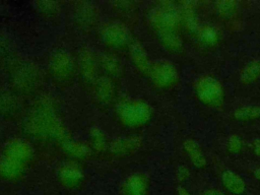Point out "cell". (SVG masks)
<instances>
[{"instance_id": "cell-1", "label": "cell", "mask_w": 260, "mask_h": 195, "mask_svg": "<svg viewBox=\"0 0 260 195\" xmlns=\"http://www.w3.org/2000/svg\"><path fill=\"white\" fill-rule=\"evenodd\" d=\"M35 161V149L25 139H8L0 150V181L8 184L21 182Z\"/></svg>"}, {"instance_id": "cell-2", "label": "cell", "mask_w": 260, "mask_h": 195, "mask_svg": "<svg viewBox=\"0 0 260 195\" xmlns=\"http://www.w3.org/2000/svg\"><path fill=\"white\" fill-rule=\"evenodd\" d=\"M115 117L124 127L139 129L152 118V109L148 103L139 98H124L115 105Z\"/></svg>"}, {"instance_id": "cell-3", "label": "cell", "mask_w": 260, "mask_h": 195, "mask_svg": "<svg viewBox=\"0 0 260 195\" xmlns=\"http://www.w3.org/2000/svg\"><path fill=\"white\" fill-rule=\"evenodd\" d=\"M47 72L56 86H70L78 76L76 57L64 49L53 51L48 59Z\"/></svg>"}, {"instance_id": "cell-4", "label": "cell", "mask_w": 260, "mask_h": 195, "mask_svg": "<svg viewBox=\"0 0 260 195\" xmlns=\"http://www.w3.org/2000/svg\"><path fill=\"white\" fill-rule=\"evenodd\" d=\"M41 77L42 73L39 67L27 60L16 59L10 66L9 83L11 90L15 93L29 94L35 92L42 83Z\"/></svg>"}, {"instance_id": "cell-5", "label": "cell", "mask_w": 260, "mask_h": 195, "mask_svg": "<svg viewBox=\"0 0 260 195\" xmlns=\"http://www.w3.org/2000/svg\"><path fill=\"white\" fill-rule=\"evenodd\" d=\"M27 128L36 137L43 140H56L62 135V126L56 113L41 105L27 120Z\"/></svg>"}, {"instance_id": "cell-6", "label": "cell", "mask_w": 260, "mask_h": 195, "mask_svg": "<svg viewBox=\"0 0 260 195\" xmlns=\"http://www.w3.org/2000/svg\"><path fill=\"white\" fill-rule=\"evenodd\" d=\"M100 41L108 48L109 52H128L134 42L130 27L122 21L115 19L101 23L98 29Z\"/></svg>"}, {"instance_id": "cell-7", "label": "cell", "mask_w": 260, "mask_h": 195, "mask_svg": "<svg viewBox=\"0 0 260 195\" xmlns=\"http://www.w3.org/2000/svg\"><path fill=\"white\" fill-rule=\"evenodd\" d=\"M149 25L155 30L176 29L182 20V14L178 8L170 2H161L150 9L147 14Z\"/></svg>"}, {"instance_id": "cell-8", "label": "cell", "mask_w": 260, "mask_h": 195, "mask_svg": "<svg viewBox=\"0 0 260 195\" xmlns=\"http://www.w3.org/2000/svg\"><path fill=\"white\" fill-rule=\"evenodd\" d=\"M198 100L210 108H220L224 102V89L221 82L213 76L203 75L194 84Z\"/></svg>"}, {"instance_id": "cell-9", "label": "cell", "mask_w": 260, "mask_h": 195, "mask_svg": "<svg viewBox=\"0 0 260 195\" xmlns=\"http://www.w3.org/2000/svg\"><path fill=\"white\" fill-rule=\"evenodd\" d=\"M147 77L156 88L170 89L178 82L179 71L173 62L158 59L151 62Z\"/></svg>"}, {"instance_id": "cell-10", "label": "cell", "mask_w": 260, "mask_h": 195, "mask_svg": "<svg viewBox=\"0 0 260 195\" xmlns=\"http://www.w3.org/2000/svg\"><path fill=\"white\" fill-rule=\"evenodd\" d=\"M77 74L85 85L91 87L101 76L99 55L90 48H81L77 57Z\"/></svg>"}, {"instance_id": "cell-11", "label": "cell", "mask_w": 260, "mask_h": 195, "mask_svg": "<svg viewBox=\"0 0 260 195\" xmlns=\"http://www.w3.org/2000/svg\"><path fill=\"white\" fill-rule=\"evenodd\" d=\"M92 96L98 106L109 108L115 106L118 102V83L117 79L106 75H101L91 86Z\"/></svg>"}, {"instance_id": "cell-12", "label": "cell", "mask_w": 260, "mask_h": 195, "mask_svg": "<svg viewBox=\"0 0 260 195\" xmlns=\"http://www.w3.org/2000/svg\"><path fill=\"white\" fill-rule=\"evenodd\" d=\"M57 179L60 185L67 190H77L85 183V173L77 161H67L57 171Z\"/></svg>"}, {"instance_id": "cell-13", "label": "cell", "mask_w": 260, "mask_h": 195, "mask_svg": "<svg viewBox=\"0 0 260 195\" xmlns=\"http://www.w3.org/2000/svg\"><path fill=\"white\" fill-rule=\"evenodd\" d=\"M73 21L74 25L83 31L91 29L96 26L100 20V13L98 7L90 3H78L73 7Z\"/></svg>"}, {"instance_id": "cell-14", "label": "cell", "mask_w": 260, "mask_h": 195, "mask_svg": "<svg viewBox=\"0 0 260 195\" xmlns=\"http://www.w3.org/2000/svg\"><path fill=\"white\" fill-rule=\"evenodd\" d=\"M149 179L145 173L135 172L129 175L121 185L122 195H146Z\"/></svg>"}, {"instance_id": "cell-15", "label": "cell", "mask_w": 260, "mask_h": 195, "mask_svg": "<svg viewBox=\"0 0 260 195\" xmlns=\"http://www.w3.org/2000/svg\"><path fill=\"white\" fill-rule=\"evenodd\" d=\"M101 71L103 75L109 76L114 79H119L124 73V65L121 59L112 52H105L99 55Z\"/></svg>"}, {"instance_id": "cell-16", "label": "cell", "mask_w": 260, "mask_h": 195, "mask_svg": "<svg viewBox=\"0 0 260 195\" xmlns=\"http://www.w3.org/2000/svg\"><path fill=\"white\" fill-rule=\"evenodd\" d=\"M127 53L135 68L142 75L147 76L152 61L149 59V56L143 46L138 41H134Z\"/></svg>"}, {"instance_id": "cell-17", "label": "cell", "mask_w": 260, "mask_h": 195, "mask_svg": "<svg viewBox=\"0 0 260 195\" xmlns=\"http://www.w3.org/2000/svg\"><path fill=\"white\" fill-rule=\"evenodd\" d=\"M160 45L170 53H180L184 48L182 37L176 29H161L155 31Z\"/></svg>"}, {"instance_id": "cell-18", "label": "cell", "mask_w": 260, "mask_h": 195, "mask_svg": "<svg viewBox=\"0 0 260 195\" xmlns=\"http://www.w3.org/2000/svg\"><path fill=\"white\" fill-rule=\"evenodd\" d=\"M220 180L224 189L232 194L241 195L246 191V182L244 179L231 170L223 171L221 173Z\"/></svg>"}, {"instance_id": "cell-19", "label": "cell", "mask_w": 260, "mask_h": 195, "mask_svg": "<svg viewBox=\"0 0 260 195\" xmlns=\"http://www.w3.org/2000/svg\"><path fill=\"white\" fill-rule=\"evenodd\" d=\"M183 149L188 155L191 164L197 169H203L207 165L206 157L202 151L200 144L194 139H187L183 143Z\"/></svg>"}, {"instance_id": "cell-20", "label": "cell", "mask_w": 260, "mask_h": 195, "mask_svg": "<svg viewBox=\"0 0 260 195\" xmlns=\"http://www.w3.org/2000/svg\"><path fill=\"white\" fill-rule=\"evenodd\" d=\"M112 152L117 156H125L135 152L141 146L139 137H126L117 139L113 144H110Z\"/></svg>"}, {"instance_id": "cell-21", "label": "cell", "mask_w": 260, "mask_h": 195, "mask_svg": "<svg viewBox=\"0 0 260 195\" xmlns=\"http://www.w3.org/2000/svg\"><path fill=\"white\" fill-rule=\"evenodd\" d=\"M19 110L16 96L10 91L0 87V116H15Z\"/></svg>"}, {"instance_id": "cell-22", "label": "cell", "mask_w": 260, "mask_h": 195, "mask_svg": "<svg viewBox=\"0 0 260 195\" xmlns=\"http://www.w3.org/2000/svg\"><path fill=\"white\" fill-rule=\"evenodd\" d=\"M196 37L202 45L207 47H213L218 44L220 34L215 26L211 24H204L200 25Z\"/></svg>"}, {"instance_id": "cell-23", "label": "cell", "mask_w": 260, "mask_h": 195, "mask_svg": "<svg viewBox=\"0 0 260 195\" xmlns=\"http://www.w3.org/2000/svg\"><path fill=\"white\" fill-rule=\"evenodd\" d=\"M260 78V60L253 59L249 61L242 69L240 74L241 83L244 85H250L255 83Z\"/></svg>"}, {"instance_id": "cell-24", "label": "cell", "mask_w": 260, "mask_h": 195, "mask_svg": "<svg viewBox=\"0 0 260 195\" xmlns=\"http://www.w3.org/2000/svg\"><path fill=\"white\" fill-rule=\"evenodd\" d=\"M64 149L66 151V153L73 159L78 160V159H84L86 158L91 149L88 145V143H83L80 141H66L64 143Z\"/></svg>"}, {"instance_id": "cell-25", "label": "cell", "mask_w": 260, "mask_h": 195, "mask_svg": "<svg viewBox=\"0 0 260 195\" xmlns=\"http://www.w3.org/2000/svg\"><path fill=\"white\" fill-rule=\"evenodd\" d=\"M233 117L240 122L257 120L260 118V107L257 105L239 107L233 112Z\"/></svg>"}, {"instance_id": "cell-26", "label": "cell", "mask_w": 260, "mask_h": 195, "mask_svg": "<svg viewBox=\"0 0 260 195\" xmlns=\"http://www.w3.org/2000/svg\"><path fill=\"white\" fill-rule=\"evenodd\" d=\"M114 4L113 9L117 15V19L130 27V21L133 19L130 15H133L132 12L135 4L132 2H116Z\"/></svg>"}, {"instance_id": "cell-27", "label": "cell", "mask_w": 260, "mask_h": 195, "mask_svg": "<svg viewBox=\"0 0 260 195\" xmlns=\"http://www.w3.org/2000/svg\"><path fill=\"white\" fill-rule=\"evenodd\" d=\"M238 8H239L238 2L233 0H223L215 3L216 13L221 18H225V19L234 17L237 14Z\"/></svg>"}, {"instance_id": "cell-28", "label": "cell", "mask_w": 260, "mask_h": 195, "mask_svg": "<svg viewBox=\"0 0 260 195\" xmlns=\"http://www.w3.org/2000/svg\"><path fill=\"white\" fill-rule=\"evenodd\" d=\"M38 9L46 19L56 20L60 14V6L57 2H38Z\"/></svg>"}, {"instance_id": "cell-29", "label": "cell", "mask_w": 260, "mask_h": 195, "mask_svg": "<svg viewBox=\"0 0 260 195\" xmlns=\"http://www.w3.org/2000/svg\"><path fill=\"white\" fill-rule=\"evenodd\" d=\"M182 19L185 22L186 28L193 35H196L200 25H199V21L198 18L195 14V12L190 8H185L184 12L182 13Z\"/></svg>"}, {"instance_id": "cell-30", "label": "cell", "mask_w": 260, "mask_h": 195, "mask_svg": "<svg viewBox=\"0 0 260 195\" xmlns=\"http://www.w3.org/2000/svg\"><path fill=\"white\" fill-rule=\"evenodd\" d=\"M88 145H89L90 149H92L94 151H99V152L104 151L108 147V145L110 146L104 133L99 132V131L91 132V135L88 140Z\"/></svg>"}, {"instance_id": "cell-31", "label": "cell", "mask_w": 260, "mask_h": 195, "mask_svg": "<svg viewBox=\"0 0 260 195\" xmlns=\"http://www.w3.org/2000/svg\"><path fill=\"white\" fill-rule=\"evenodd\" d=\"M243 148V140L238 134H233L228 138L226 149L232 154L239 153Z\"/></svg>"}, {"instance_id": "cell-32", "label": "cell", "mask_w": 260, "mask_h": 195, "mask_svg": "<svg viewBox=\"0 0 260 195\" xmlns=\"http://www.w3.org/2000/svg\"><path fill=\"white\" fill-rule=\"evenodd\" d=\"M190 177V169L185 166V165H180L177 167L176 171H175V178L177 180V182L179 183H183L185 181H187Z\"/></svg>"}, {"instance_id": "cell-33", "label": "cell", "mask_w": 260, "mask_h": 195, "mask_svg": "<svg viewBox=\"0 0 260 195\" xmlns=\"http://www.w3.org/2000/svg\"><path fill=\"white\" fill-rule=\"evenodd\" d=\"M250 148L255 155L260 156V138L254 139L250 144Z\"/></svg>"}, {"instance_id": "cell-34", "label": "cell", "mask_w": 260, "mask_h": 195, "mask_svg": "<svg viewBox=\"0 0 260 195\" xmlns=\"http://www.w3.org/2000/svg\"><path fill=\"white\" fill-rule=\"evenodd\" d=\"M201 195H225V194L222 191L218 190V189L211 188V189H207V190L203 191Z\"/></svg>"}, {"instance_id": "cell-35", "label": "cell", "mask_w": 260, "mask_h": 195, "mask_svg": "<svg viewBox=\"0 0 260 195\" xmlns=\"http://www.w3.org/2000/svg\"><path fill=\"white\" fill-rule=\"evenodd\" d=\"M176 195H191L190 192L182 186H178L176 189Z\"/></svg>"}, {"instance_id": "cell-36", "label": "cell", "mask_w": 260, "mask_h": 195, "mask_svg": "<svg viewBox=\"0 0 260 195\" xmlns=\"http://www.w3.org/2000/svg\"><path fill=\"white\" fill-rule=\"evenodd\" d=\"M254 176H255V178H256L258 181H260V167L257 168V169H255V171H254Z\"/></svg>"}, {"instance_id": "cell-37", "label": "cell", "mask_w": 260, "mask_h": 195, "mask_svg": "<svg viewBox=\"0 0 260 195\" xmlns=\"http://www.w3.org/2000/svg\"><path fill=\"white\" fill-rule=\"evenodd\" d=\"M0 140H1V131H0Z\"/></svg>"}]
</instances>
